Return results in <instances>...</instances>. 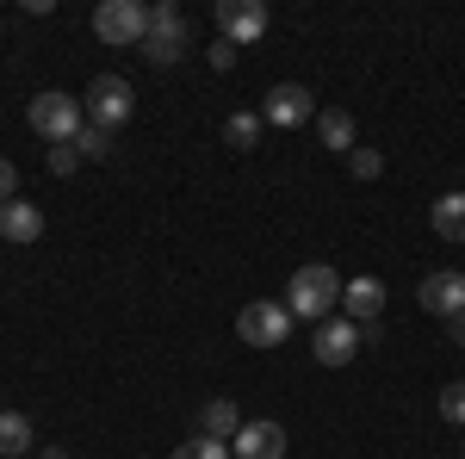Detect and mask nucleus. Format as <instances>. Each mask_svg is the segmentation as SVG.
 I'll list each match as a JSON object with an SVG mask.
<instances>
[{"label": "nucleus", "instance_id": "obj_1", "mask_svg": "<svg viewBox=\"0 0 465 459\" xmlns=\"http://www.w3.org/2000/svg\"><path fill=\"white\" fill-rule=\"evenodd\" d=\"M341 285L348 280H341L329 261H304V267L292 274V285H286V311L317 329V323H329V311L341 304Z\"/></svg>", "mask_w": 465, "mask_h": 459}, {"label": "nucleus", "instance_id": "obj_2", "mask_svg": "<svg viewBox=\"0 0 465 459\" xmlns=\"http://www.w3.org/2000/svg\"><path fill=\"white\" fill-rule=\"evenodd\" d=\"M186 44H193V32H186V13H180L174 0L149 6V32H143V56L149 63H155V69H174L180 56H186Z\"/></svg>", "mask_w": 465, "mask_h": 459}, {"label": "nucleus", "instance_id": "obj_3", "mask_svg": "<svg viewBox=\"0 0 465 459\" xmlns=\"http://www.w3.org/2000/svg\"><path fill=\"white\" fill-rule=\"evenodd\" d=\"M25 118H32V131L44 143H74L81 131H87V106L69 100V94H56V87H50V94H37Z\"/></svg>", "mask_w": 465, "mask_h": 459}, {"label": "nucleus", "instance_id": "obj_4", "mask_svg": "<svg viewBox=\"0 0 465 459\" xmlns=\"http://www.w3.org/2000/svg\"><path fill=\"white\" fill-rule=\"evenodd\" d=\"M143 32H149V6L143 0H100V13H94V37L112 44V50H143Z\"/></svg>", "mask_w": 465, "mask_h": 459}, {"label": "nucleus", "instance_id": "obj_5", "mask_svg": "<svg viewBox=\"0 0 465 459\" xmlns=\"http://www.w3.org/2000/svg\"><path fill=\"white\" fill-rule=\"evenodd\" d=\"M292 311H286V298H254V304H242L236 311V335L249 342V348H280L292 335Z\"/></svg>", "mask_w": 465, "mask_h": 459}, {"label": "nucleus", "instance_id": "obj_6", "mask_svg": "<svg viewBox=\"0 0 465 459\" xmlns=\"http://www.w3.org/2000/svg\"><path fill=\"white\" fill-rule=\"evenodd\" d=\"M131 112H137V94H131L124 75H100L87 87V125H100V131L118 137V125H131Z\"/></svg>", "mask_w": 465, "mask_h": 459}, {"label": "nucleus", "instance_id": "obj_7", "mask_svg": "<svg viewBox=\"0 0 465 459\" xmlns=\"http://www.w3.org/2000/svg\"><path fill=\"white\" fill-rule=\"evenodd\" d=\"M311 118H317V94H311V87H298V81L267 87V100H261V125H273V131H298V125H311Z\"/></svg>", "mask_w": 465, "mask_h": 459}, {"label": "nucleus", "instance_id": "obj_8", "mask_svg": "<svg viewBox=\"0 0 465 459\" xmlns=\"http://www.w3.org/2000/svg\"><path fill=\"white\" fill-rule=\"evenodd\" d=\"M311 354H317V366H348L360 354V323L348 317H329L311 329Z\"/></svg>", "mask_w": 465, "mask_h": 459}, {"label": "nucleus", "instance_id": "obj_9", "mask_svg": "<svg viewBox=\"0 0 465 459\" xmlns=\"http://www.w3.org/2000/svg\"><path fill=\"white\" fill-rule=\"evenodd\" d=\"M217 32L242 50L254 37H267V6L261 0H217Z\"/></svg>", "mask_w": 465, "mask_h": 459}, {"label": "nucleus", "instance_id": "obj_10", "mask_svg": "<svg viewBox=\"0 0 465 459\" xmlns=\"http://www.w3.org/2000/svg\"><path fill=\"white\" fill-rule=\"evenodd\" d=\"M416 298H422V311L429 317H465V274H453V267H440V274H429V280L416 285Z\"/></svg>", "mask_w": 465, "mask_h": 459}, {"label": "nucleus", "instance_id": "obj_11", "mask_svg": "<svg viewBox=\"0 0 465 459\" xmlns=\"http://www.w3.org/2000/svg\"><path fill=\"white\" fill-rule=\"evenodd\" d=\"M230 454L236 459H286V428L267 423V416L261 423H242V434L230 441Z\"/></svg>", "mask_w": 465, "mask_h": 459}, {"label": "nucleus", "instance_id": "obj_12", "mask_svg": "<svg viewBox=\"0 0 465 459\" xmlns=\"http://www.w3.org/2000/svg\"><path fill=\"white\" fill-rule=\"evenodd\" d=\"M341 311H348V323H379V311H385V280L379 274L348 280L341 285Z\"/></svg>", "mask_w": 465, "mask_h": 459}, {"label": "nucleus", "instance_id": "obj_13", "mask_svg": "<svg viewBox=\"0 0 465 459\" xmlns=\"http://www.w3.org/2000/svg\"><path fill=\"white\" fill-rule=\"evenodd\" d=\"M44 236V212H37L32 199H6L0 205V243H13V248H25Z\"/></svg>", "mask_w": 465, "mask_h": 459}, {"label": "nucleus", "instance_id": "obj_14", "mask_svg": "<svg viewBox=\"0 0 465 459\" xmlns=\"http://www.w3.org/2000/svg\"><path fill=\"white\" fill-rule=\"evenodd\" d=\"M429 224H434L440 243H460L465 248V193H440V199L429 205Z\"/></svg>", "mask_w": 465, "mask_h": 459}, {"label": "nucleus", "instance_id": "obj_15", "mask_svg": "<svg viewBox=\"0 0 465 459\" xmlns=\"http://www.w3.org/2000/svg\"><path fill=\"white\" fill-rule=\"evenodd\" d=\"M199 434H212V441H236V434H242V410H236V397H212V404L199 410Z\"/></svg>", "mask_w": 465, "mask_h": 459}, {"label": "nucleus", "instance_id": "obj_16", "mask_svg": "<svg viewBox=\"0 0 465 459\" xmlns=\"http://www.w3.org/2000/svg\"><path fill=\"white\" fill-rule=\"evenodd\" d=\"M317 137H322V149H335V155H354L360 149L354 143V112H341V106L317 112Z\"/></svg>", "mask_w": 465, "mask_h": 459}, {"label": "nucleus", "instance_id": "obj_17", "mask_svg": "<svg viewBox=\"0 0 465 459\" xmlns=\"http://www.w3.org/2000/svg\"><path fill=\"white\" fill-rule=\"evenodd\" d=\"M32 454V423L19 410H0V459H25Z\"/></svg>", "mask_w": 465, "mask_h": 459}, {"label": "nucleus", "instance_id": "obj_18", "mask_svg": "<svg viewBox=\"0 0 465 459\" xmlns=\"http://www.w3.org/2000/svg\"><path fill=\"white\" fill-rule=\"evenodd\" d=\"M261 131H267L261 112H230V118H223V143H230V149H254Z\"/></svg>", "mask_w": 465, "mask_h": 459}, {"label": "nucleus", "instance_id": "obj_19", "mask_svg": "<svg viewBox=\"0 0 465 459\" xmlns=\"http://www.w3.org/2000/svg\"><path fill=\"white\" fill-rule=\"evenodd\" d=\"M174 459H236L230 454V441H212V434H193V441H180Z\"/></svg>", "mask_w": 465, "mask_h": 459}, {"label": "nucleus", "instance_id": "obj_20", "mask_svg": "<svg viewBox=\"0 0 465 459\" xmlns=\"http://www.w3.org/2000/svg\"><path fill=\"white\" fill-rule=\"evenodd\" d=\"M74 155H81V162H106V155H112V131H100V125H87V131L74 137Z\"/></svg>", "mask_w": 465, "mask_h": 459}, {"label": "nucleus", "instance_id": "obj_21", "mask_svg": "<svg viewBox=\"0 0 465 459\" xmlns=\"http://www.w3.org/2000/svg\"><path fill=\"white\" fill-rule=\"evenodd\" d=\"M440 416L453 428H465V379H453V385H440Z\"/></svg>", "mask_w": 465, "mask_h": 459}, {"label": "nucleus", "instance_id": "obj_22", "mask_svg": "<svg viewBox=\"0 0 465 459\" xmlns=\"http://www.w3.org/2000/svg\"><path fill=\"white\" fill-rule=\"evenodd\" d=\"M348 168H354V180H379V175H385V155H379V149H354Z\"/></svg>", "mask_w": 465, "mask_h": 459}, {"label": "nucleus", "instance_id": "obj_23", "mask_svg": "<svg viewBox=\"0 0 465 459\" xmlns=\"http://www.w3.org/2000/svg\"><path fill=\"white\" fill-rule=\"evenodd\" d=\"M205 63H212L217 75H223V69H236V44H230V37H217L212 50H205Z\"/></svg>", "mask_w": 465, "mask_h": 459}, {"label": "nucleus", "instance_id": "obj_24", "mask_svg": "<svg viewBox=\"0 0 465 459\" xmlns=\"http://www.w3.org/2000/svg\"><path fill=\"white\" fill-rule=\"evenodd\" d=\"M74 168H81L74 143H56V149H50V175H74Z\"/></svg>", "mask_w": 465, "mask_h": 459}, {"label": "nucleus", "instance_id": "obj_25", "mask_svg": "<svg viewBox=\"0 0 465 459\" xmlns=\"http://www.w3.org/2000/svg\"><path fill=\"white\" fill-rule=\"evenodd\" d=\"M6 199H19V168H13V162H0V205H6Z\"/></svg>", "mask_w": 465, "mask_h": 459}, {"label": "nucleus", "instance_id": "obj_26", "mask_svg": "<svg viewBox=\"0 0 465 459\" xmlns=\"http://www.w3.org/2000/svg\"><path fill=\"white\" fill-rule=\"evenodd\" d=\"M447 329H453V342H460V348H465V317H453V323H447Z\"/></svg>", "mask_w": 465, "mask_h": 459}, {"label": "nucleus", "instance_id": "obj_27", "mask_svg": "<svg viewBox=\"0 0 465 459\" xmlns=\"http://www.w3.org/2000/svg\"><path fill=\"white\" fill-rule=\"evenodd\" d=\"M37 459H69V447H44V454H37Z\"/></svg>", "mask_w": 465, "mask_h": 459}, {"label": "nucleus", "instance_id": "obj_28", "mask_svg": "<svg viewBox=\"0 0 465 459\" xmlns=\"http://www.w3.org/2000/svg\"><path fill=\"white\" fill-rule=\"evenodd\" d=\"M460 454H465V447H460Z\"/></svg>", "mask_w": 465, "mask_h": 459}]
</instances>
